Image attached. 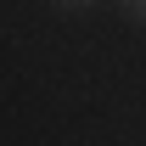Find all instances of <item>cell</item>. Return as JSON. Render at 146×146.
Listing matches in <instances>:
<instances>
[{
    "label": "cell",
    "instance_id": "obj_2",
    "mask_svg": "<svg viewBox=\"0 0 146 146\" xmlns=\"http://www.w3.org/2000/svg\"><path fill=\"white\" fill-rule=\"evenodd\" d=\"M51 6H56V11H90L96 0H51Z\"/></svg>",
    "mask_w": 146,
    "mask_h": 146
},
{
    "label": "cell",
    "instance_id": "obj_1",
    "mask_svg": "<svg viewBox=\"0 0 146 146\" xmlns=\"http://www.w3.org/2000/svg\"><path fill=\"white\" fill-rule=\"evenodd\" d=\"M118 11H124L129 23H141V28H146V0H118Z\"/></svg>",
    "mask_w": 146,
    "mask_h": 146
}]
</instances>
